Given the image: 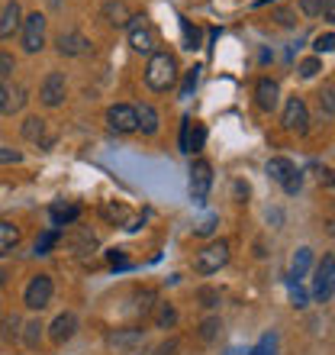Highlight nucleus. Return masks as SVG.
Wrapping results in <instances>:
<instances>
[{
    "mask_svg": "<svg viewBox=\"0 0 335 355\" xmlns=\"http://www.w3.org/2000/svg\"><path fill=\"white\" fill-rule=\"evenodd\" d=\"M174 352H177V343H174V339H171V343H165V346L159 349V355H174Z\"/></svg>",
    "mask_w": 335,
    "mask_h": 355,
    "instance_id": "c03bdc74",
    "label": "nucleus"
},
{
    "mask_svg": "<svg viewBox=\"0 0 335 355\" xmlns=\"http://www.w3.org/2000/svg\"><path fill=\"white\" fill-rule=\"evenodd\" d=\"M274 352H278V336H274V333H268V336H261V343L251 349L248 355H274Z\"/></svg>",
    "mask_w": 335,
    "mask_h": 355,
    "instance_id": "393cba45",
    "label": "nucleus"
},
{
    "mask_svg": "<svg viewBox=\"0 0 335 355\" xmlns=\"http://www.w3.org/2000/svg\"><path fill=\"white\" fill-rule=\"evenodd\" d=\"M48 216H52V223L55 226H71L81 216V207L78 204H55L52 210H48Z\"/></svg>",
    "mask_w": 335,
    "mask_h": 355,
    "instance_id": "a211bd4d",
    "label": "nucleus"
},
{
    "mask_svg": "<svg viewBox=\"0 0 335 355\" xmlns=\"http://www.w3.org/2000/svg\"><path fill=\"white\" fill-rule=\"evenodd\" d=\"M42 46H46V17H42V13H29V17L23 19V49L33 55V52H39Z\"/></svg>",
    "mask_w": 335,
    "mask_h": 355,
    "instance_id": "20e7f679",
    "label": "nucleus"
},
{
    "mask_svg": "<svg viewBox=\"0 0 335 355\" xmlns=\"http://www.w3.org/2000/svg\"><path fill=\"white\" fill-rule=\"evenodd\" d=\"M290 304H293V307H297V310H303V307H307V291L300 288L297 281H290Z\"/></svg>",
    "mask_w": 335,
    "mask_h": 355,
    "instance_id": "c85d7f7f",
    "label": "nucleus"
},
{
    "mask_svg": "<svg viewBox=\"0 0 335 355\" xmlns=\"http://www.w3.org/2000/svg\"><path fill=\"white\" fill-rule=\"evenodd\" d=\"M103 17H107L110 26H126L132 13H129V7H126L123 0H107V3H103Z\"/></svg>",
    "mask_w": 335,
    "mask_h": 355,
    "instance_id": "dca6fc26",
    "label": "nucleus"
},
{
    "mask_svg": "<svg viewBox=\"0 0 335 355\" xmlns=\"http://www.w3.org/2000/svg\"><path fill=\"white\" fill-rule=\"evenodd\" d=\"M255 97H258V107H261V110H274V107H278V81L261 78L258 87H255Z\"/></svg>",
    "mask_w": 335,
    "mask_h": 355,
    "instance_id": "ddd939ff",
    "label": "nucleus"
},
{
    "mask_svg": "<svg viewBox=\"0 0 335 355\" xmlns=\"http://www.w3.org/2000/svg\"><path fill=\"white\" fill-rule=\"evenodd\" d=\"M142 339H145V333H142V329H113L110 336H107V346L126 349V346H139Z\"/></svg>",
    "mask_w": 335,
    "mask_h": 355,
    "instance_id": "4468645a",
    "label": "nucleus"
},
{
    "mask_svg": "<svg viewBox=\"0 0 335 355\" xmlns=\"http://www.w3.org/2000/svg\"><path fill=\"white\" fill-rule=\"evenodd\" d=\"M206 142V126L203 123H190V136H187V155L190 152H200Z\"/></svg>",
    "mask_w": 335,
    "mask_h": 355,
    "instance_id": "4be33fe9",
    "label": "nucleus"
},
{
    "mask_svg": "<svg viewBox=\"0 0 335 355\" xmlns=\"http://www.w3.org/2000/svg\"><path fill=\"white\" fill-rule=\"evenodd\" d=\"M313 49H316L319 55H329L335 49V36L332 33H323V36H316V42H313Z\"/></svg>",
    "mask_w": 335,
    "mask_h": 355,
    "instance_id": "cd10ccee",
    "label": "nucleus"
},
{
    "mask_svg": "<svg viewBox=\"0 0 335 355\" xmlns=\"http://www.w3.org/2000/svg\"><path fill=\"white\" fill-rule=\"evenodd\" d=\"M3 107H7V87H3V81H0V113H3Z\"/></svg>",
    "mask_w": 335,
    "mask_h": 355,
    "instance_id": "49530a36",
    "label": "nucleus"
},
{
    "mask_svg": "<svg viewBox=\"0 0 335 355\" xmlns=\"http://www.w3.org/2000/svg\"><path fill=\"white\" fill-rule=\"evenodd\" d=\"M29 333H26V343H29V346H36V339H39V329H42V327H39V323H29Z\"/></svg>",
    "mask_w": 335,
    "mask_h": 355,
    "instance_id": "79ce46f5",
    "label": "nucleus"
},
{
    "mask_svg": "<svg viewBox=\"0 0 335 355\" xmlns=\"http://www.w3.org/2000/svg\"><path fill=\"white\" fill-rule=\"evenodd\" d=\"M323 10H326V19H332L335 17V0H326V3H323Z\"/></svg>",
    "mask_w": 335,
    "mask_h": 355,
    "instance_id": "a18cd8bd",
    "label": "nucleus"
},
{
    "mask_svg": "<svg viewBox=\"0 0 335 355\" xmlns=\"http://www.w3.org/2000/svg\"><path fill=\"white\" fill-rule=\"evenodd\" d=\"M309 265H313V249H297V255H293V265H290V281H300L303 275L309 271Z\"/></svg>",
    "mask_w": 335,
    "mask_h": 355,
    "instance_id": "6ab92c4d",
    "label": "nucleus"
},
{
    "mask_svg": "<svg viewBox=\"0 0 335 355\" xmlns=\"http://www.w3.org/2000/svg\"><path fill=\"white\" fill-rule=\"evenodd\" d=\"M136 130H142L145 136H155L159 132V110L149 107V103L136 107Z\"/></svg>",
    "mask_w": 335,
    "mask_h": 355,
    "instance_id": "9b49d317",
    "label": "nucleus"
},
{
    "mask_svg": "<svg viewBox=\"0 0 335 355\" xmlns=\"http://www.w3.org/2000/svg\"><path fill=\"white\" fill-rule=\"evenodd\" d=\"M110 265H113V268H129V262H126V255L116 252V249L110 252Z\"/></svg>",
    "mask_w": 335,
    "mask_h": 355,
    "instance_id": "ea45409f",
    "label": "nucleus"
},
{
    "mask_svg": "<svg viewBox=\"0 0 335 355\" xmlns=\"http://www.w3.org/2000/svg\"><path fill=\"white\" fill-rule=\"evenodd\" d=\"M177 81V62L174 55H168V52H155L149 58V68H145V85L152 91H168V87H174Z\"/></svg>",
    "mask_w": 335,
    "mask_h": 355,
    "instance_id": "f257e3e1",
    "label": "nucleus"
},
{
    "mask_svg": "<svg viewBox=\"0 0 335 355\" xmlns=\"http://www.w3.org/2000/svg\"><path fill=\"white\" fill-rule=\"evenodd\" d=\"M226 262H229V243L219 239V243H210L203 252L197 255L194 268H197V275H216Z\"/></svg>",
    "mask_w": 335,
    "mask_h": 355,
    "instance_id": "f03ea898",
    "label": "nucleus"
},
{
    "mask_svg": "<svg viewBox=\"0 0 335 355\" xmlns=\"http://www.w3.org/2000/svg\"><path fill=\"white\" fill-rule=\"evenodd\" d=\"M75 329H78L75 313H62V317L52 323V339H55V343H68V339L75 336Z\"/></svg>",
    "mask_w": 335,
    "mask_h": 355,
    "instance_id": "f3484780",
    "label": "nucleus"
},
{
    "mask_svg": "<svg viewBox=\"0 0 335 355\" xmlns=\"http://www.w3.org/2000/svg\"><path fill=\"white\" fill-rule=\"evenodd\" d=\"M197 81H200V68H190V71H187V75H184V85H181V97H184V101H187V97H190V94H194L197 91Z\"/></svg>",
    "mask_w": 335,
    "mask_h": 355,
    "instance_id": "a878e982",
    "label": "nucleus"
},
{
    "mask_svg": "<svg viewBox=\"0 0 335 355\" xmlns=\"http://www.w3.org/2000/svg\"><path fill=\"white\" fill-rule=\"evenodd\" d=\"M39 97H42V103H46V107H58V103L65 101V75L52 71V75L42 81V91H39Z\"/></svg>",
    "mask_w": 335,
    "mask_h": 355,
    "instance_id": "9d476101",
    "label": "nucleus"
},
{
    "mask_svg": "<svg viewBox=\"0 0 335 355\" xmlns=\"http://www.w3.org/2000/svg\"><path fill=\"white\" fill-rule=\"evenodd\" d=\"M181 33H184V49L197 52V49H200V29H197L187 17H181Z\"/></svg>",
    "mask_w": 335,
    "mask_h": 355,
    "instance_id": "5701e85b",
    "label": "nucleus"
},
{
    "mask_svg": "<svg viewBox=\"0 0 335 355\" xmlns=\"http://www.w3.org/2000/svg\"><path fill=\"white\" fill-rule=\"evenodd\" d=\"M332 278H335V255H323V262L316 268V278H313V294H316L319 304L332 300Z\"/></svg>",
    "mask_w": 335,
    "mask_h": 355,
    "instance_id": "39448f33",
    "label": "nucleus"
},
{
    "mask_svg": "<svg viewBox=\"0 0 335 355\" xmlns=\"http://www.w3.org/2000/svg\"><path fill=\"white\" fill-rule=\"evenodd\" d=\"M42 132H46V120H39V116H29L26 126H23V136L29 142H42Z\"/></svg>",
    "mask_w": 335,
    "mask_h": 355,
    "instance_id": "b1692460",
    "label": "nucleus"
},
{
    "mask_svg": "<svg viewBox=\"0 0 335 355\" xmlns=\"http://www.w3.org/2000/svg\"><path fill=\"white\" fill-rule=\"evenodd\" d=\"M264 171H268L271 181L284 184V181H287V175L293 171V162H290V159H271V162H268V168H264Z\"/></svg>",
    "mask_w": 335,
    "mask_h": 355,
    "instance_id": "412c9836",
    "label": "nucleus"
},
{
    "mask_svg": "<svg viewBox=\"0 0 335 355\" xmlns=\"http://www.w3.org/2000/svg\"><path fill=\"white\" fill-rule=\"evenodd\" d=\"M323 3H326V0H300V10H303L307 17H316V13H323Z\"/></svg>",
    "mask_w": 335,
    "mask_h": 355,
    "instance_id": "72a5a7b5",
    "label": "nucleus"
},
{
    "mask_svg": "<svg viewBox=\"0 0 335 355\" xmlns=\"http://www.w3.org/2000/svg\"><path fill=\"white\" fill-rule=\"evenodd\" d=\"M319 58H307V62H300V75L303 78H316L319 75Z\"/></svg>",
    "mask_w": 335,
    "mask_h": 355,
    "instance_id": "2f4dec72",
    "label": "nucleus"
},
{
    "mask_svg": "<svg viewBox=\"0 0 335 355\" xmlns=\"http://www.w3.org/2000/svg\"><path fill=\"white\" fill-rule=\"evenodd\" d=\"M107 123L113 132H136V107L129 103H116L107 110Z\"/></svg>",
    "mask_w": 335,
    "mask_h": 355,
    "instance_id": "1a4fd4ad",
    "label": "nucleus"
},
{
    "mask_svg": "<svg viewBox=\"0 0 335 355\" xmlns=\"http://www.w3.org/2000/svg\"><path fill=\"white\" fill-rule=\"evenodd\" d=\"M210 184H213V168H210V162H194L190 165V200L194 204H203L206 194H210Z\"/></svg>",
    "mask_w": 335,
    "mask_h": 355,
    "instance_id": "7ed1b4c3",
    "label": "nucleus"
},
{
    "mask_svg": "<svg viewBox=\"0 0 335 355\" xmlns=\"http://www.w3.org/2000/svg\"><path fill=\"white\" fill-rule=\"evenodd\" d=\"M200 300H203V307H216V304H219V291L203 288L200 291Z\"/></svg>",
    "mask_w": 335,
    "mask_h": 355,
    "instance_id": "e433bc0d",
    "label": "nucleus"
},
{
    "mask_svg": "<svg viewBox=\"0 0 335 355\" xmlns=\"http://www.w3.org/2000/svg\"><path fill=\"white\" fill-rule=\"evenodd\" d=\"M55 239H58V233L55 230H48V233H42L36 239V255H46L48 249H52V245H55Z\"/></svg>",
    "mask_w": 335,
    "mask_h": 355,
    "instance_id": "bb28decb",
    "label": "nucleus"
},
{
    "mask_svg": "<svg viewBox=\"0 0 335 355\" xmlns=\"http://www.w3.org/2000/svg\"><path fill=\"white\" fill-rule=\"evenodd\" d=\"M87 46H91V42H87L81 33H62V36H58V52H62V55H84Z\"/></svg>",
    "mask_w": 335,
    "mask_h": 355,
    "instance_id": "f8f14e48",
    "label": "nucleus"
},
{
    "mask_svg": "<svg viewBox=\"0 0 335 355\" xmlns=\"http://www.w3.org/2000/svg\"><path fill=\"white\" fill-rule=\"evenodd\" d=\"M0 284H3V271H0Z\"/></svg>",
    "mask_w": 335,
    "mask_h": 355,
    "instance_id": "de8ad7c7",
    "label": "nucleus"
},
{
    "mask_svg": "<svg viewBox=\"0 0 335 355\" xmlns=\"http://www.w3.org/2000/svg\"><path fill=\"white\" fill-rule=\"evenodd\" d=\"M13 75V55H7V52H0V81L3 78Z\"/></svg>",
    "mask_w": 335,
    "mask_h": 355,
    "instance_id": "c9c22d12",
    "label": "nucleus"
},
{
    "mask_svg": "<svg viewBox=\"0 0 335 355\" xmlns=\"http://www.w3.org/2000/svg\"><path fill=\"white\" fill-rule=\"evenodd\" d=\"M19 243V230L13 223H7V220H0V255L13 252Z\"/></svg>",
    "mask_w": 335,
    "mask_h": 355,
    "instance_id": "aec40b11",
    "label": "nucleus"
},
{
    "mask_svg": "<svg viewBox=\"0 0 335 355\" xmlns=\"http://www.w3.org/2000/svg\"><path fill=\"white\" fill-rule=\"evenodd\" d=\"M129 42L136 52H142V55H149L152 49H155V33H152V26L145 23V17H129Z\"/></svg>",
    "mask_w": 335,
    "mask_h": 355,
    "instance_id": "6e6552de",
    "label": "nucleus"
},
{
    "mask_svg": "<svg viewBox=\"0 0 335 355\" xmlns=\"http://www.w3.org/2000/svg\"><path fill=\"white\" fill-rule=\"evenodd\" d=\"M174 323H177L174 307H168V304H161V307H159V327L165 329V327H174Z\"/></svg>",
    "mask_w": 335,
    "mask_h": 355,
    "instance_id": "c756f323",
    "label": "nucleus"
},
{
    "mask_svg": "<svg viewBox=\"0 0 335 355\" xmlns=\"http://www.w3.org/2000/svg\"><path fill=\"white\" fill-rule=\"evenodd\" d=\"M216 333H219V320H206L203 327H200V336L210 343V339H216Z\"/></svg>",
    "mask_w": 335,
    "mask_h": 355,
    "instance_id": "f704fd0d",
    "label": "nucleus"
},
{
    "mask_svg": "<svg viewBox=\"0 0 335 355\" xmlns=\"http://www.w3.org/2000/svg\"><path fill=\"white\" fill-rule=\"evenodd\" d=\"M19 17H23L19 3H17V0H10L7 7H3V13H0V39L13 36V29L19 26Z\"/></svg>",
    "mask_w": 335,
    "mask_h": 355,
    "instance_id": "2eb2a0df",
    "label": "nucleus"
},
{
    "mask_svg": "<svg viewBox=\"0 0 335 355\" xmlns=\"http://www.w3.org/2000/svg\"><path fill=\"white\" fill-rule=\"evenodd\" d=\"M284 130L287 132H300V136H303V132L309 130V113H307V103L300 101V97H290L287 101V107H284Z\"/></svg>",
    "mask_w": 335,
    "mask_h": 355,
    "instance_id": "0eeeda50",
    "label": "nucleus"
},
{
    "mask_svg": "<svg viewBox=\"0 0 335 355\" xmlns=\"http://www.w3.org/2000/svg\"><path fill=\"white\" fill-rule=\"evenodd\" d=\"M29 310H42L48 307V300H52V278L48 275H36V278L26 284V294H23Z\"/></svg>",
    "mask_w": 335,
    "mask_h": 355,
    "instance_id": "423d86ee",
    "label": "nucleus"
},
{
    "mask_svg": "<svg viewBox=\"0 0 335 355\" xmlns=\"http://www.w3.org/2000/svg\"><path fill=\"white\" fill-rule=\"evenodd\" d=\"M190 123H194L190 116H184V120H181V139H177V142H181V152H184V155H187V136H190Z\"/></svg>",
    "mask_w": 335,
    "mask_h": 355,
    "instance_id": "4c0bfd02",
    "label": "nucleus"
},
{
    "mask_svg": "<svg viewBox=\"0 0 335 355\" xmlns=\"http://www.w3.org/2000/svg\"><path fill=\"white\" fill-rule=\"evenodd\" d=\"M142 355H152V352H142Z\"/></svg>",
    "mask_w": 335,
    "mask_h": 355,
    "instance_id": "09e8293b",
    "label": "nucleus"
},
{
    "mask_svg": "<svg viewBox=\"0 0 335 355\" xmlns=\"http://www.w3.org/2000/svg\"><path fill=\"white\" fill-rule=\"evenodd\" d=\"M17 162H23V152L3 149V146H0V165H17Z\"/></svg>",
    "mask_w": 335,
    "mask_h": 355,
    "instance_id": "473e14b6",
    "label": "nucleus"
},
{
    "mask_svg": "<svg viewBox=\"0 0 335 355\" xmlns=\"http://www.w3.org/2000/svg\"><path fill=\"white\" fill-rule=\"evenodd\" d=\"M300 187H303V175L293 168L287 175V181H284V191H287V194H300Z\"/></svg>",
    "mask_w": 335,
    "mask_h": 355,
    "instance_id": "7c9ffc66",
    "label": "nucleus"
},
{
    "mask_svg": "<svg viewBox=\"0 0 335 355\" xmlns=\"http://www.w3.org/2000/svg\"><path fill=\"white\" fill-rule=\"evenodd\" d=\"M216 223H219V220H216V216H206L203 223H197V236H210L216 230Z\"/></svg>",
    "mask_w": 335,
    "mask_h": 355,
    "instance_id": "58836bf2",
    "label": "nucleus"
},
{
    "mask_svg": "<svg viewBox=\"0 0 335 355\" xmlns=\"http://www.w3.org/2000/svg\"><path fill=\"white\" fill-rule=\"evenodd\" d=\"M103 216H110V220H123L126 210H123V207H103Z\"/></svg>",
    "mask_w": 335,
    "mask_h": 355,
    "instance_id": "a19ab883",
    "label": "nucleus"
},
{
    "mask_svg": "<svg viewBox=\"0 0 335 355\" xmlns=\"http://www.w3.org/2000/svg\"><path fill=\"white\" fill-rule=\"evenodd\" d=\"M323 107H326V113L332 116V87H326V94H323Z\"/></svg>",
    "mask_w": 335,
    "mask_h": 355,
    "instance_id": "37998d69",
    "label": "nucleus"
}]
</instances>
